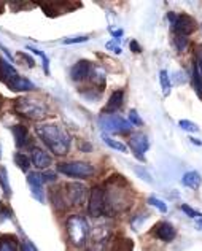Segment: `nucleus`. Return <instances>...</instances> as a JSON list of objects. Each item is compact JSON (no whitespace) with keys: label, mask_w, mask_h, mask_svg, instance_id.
Here are the masks:
<instances>
[{"label":"nucleus","mask_w":202,"mask_h":251,"mask_svg":"<svg viewBox=\"0 0 202 251\" xmlns=\"http://www.w3.org/2000/svg\"><path fill=\"white\" fill-rule=\"evenodd\" d=\"M35 132H37L38 138L47 145L53 154H56V156L67 154L72 138L67 132L61 127V126L53 124V123L51 124H38L35 127Z\"/></svg>","instance_id":"obj_1"},{"label":"nucleus","mask_w":202,"mask_h":251,"mask_svg":"<svg viewBox=\"0 0 202 251\" xmlns=\"http://www.w3.org/2000/svg\"><path fill=\"white\" fill-rule=\"evenodd\" d=\"M66 229H67V235H69V240L72 242V245L76 248H81L86 245L88 237H89V227H88V221L84 220L83 216L80 215L70 216L66 223Z\"/></svg>","instance_id":"obj_2"},{"label":"nucleus","mask_w":202,"mask_h":251,"mask_svg":"<svg viewBox=\"0 0 202 251\" xmlns=\"http://www.w3.org/2000/svg\"><path fill=\"white\" fill-rule=\"evenodd\" d=\"M15 111L32 121H40L48 113V108L42 102L29 97H19L15 100Z\"/></svg>","instance_id":"obj_3"},{"label":"nucleus","mask_w":202,"mask_h":251,"mask_svg":"<svg viewBox=\"0 0 202 251\" xmlns=\"http://www.w3.org/2000/svg\"><path fill=\"white\" fill-rule=\"evenodd\" d=\"M57 172L72 178H91L96 175V167L89 162L72 161L57 164Z\"/></svg>","instance_id":"obj_4"},{"label":"nucleus","mask_w":202,"mask_h":251,"mask_svg":"<svg viewBox=\"0 0 202 251\" xmlns=\"http://www.w3.org/2000/svg\"><path fill=\"white\" fill-rule=\"evenodd\" d=\"M107 208V193L102 186H93L89 193V203H88V213L93 218H99L103 215Z\"/></svg>","instance_id":"obj_5"},{"label":"nucleus","mask_w":202,"mask_h":251,"mask_svg":"<svg viewBox=\"0 0 202 251\" xmlns=\"http://www.w3.org/2000/svg\"><path fill=\"white\" fill-rule=\"evenodd\" d=\"M101 127L105 132H112V134H127L131 132V123L126 121L125 118L120 115H102L99 120Z\"/></svg>","instance_id":"obj_6"},{"label":"nucleus","mask_w":202,"mask_h":251,"mask_svg":"<svg viewBox=\"0 0 202 251\" xmlns=\"http://www.w3.org/2000/svg\"><path fill=\"white\" fill-rule=\"evenodd\" d=\"M64 197H66V202L72 207H80L81 203L86 201V186L83 183H69L64 184Z\"/></svg>","instance_id":"obj_7"},{"label":"nucleus","mask_w":202,"mask_h":251,"mask_svg":"<svg viewBox=\"0 0 202 251\" xmlns=\"http://www.w3.org/2000/svg\"><path fill=\"white\" fill-rule=\"evenodd\" d=\"M127 148H131L134 156L140 162H145V153L150 150V142L145 134H132L129 137Z\"/></svg>","instance_id":"obj_8"},{"label":"nucleus","mask_w":202,"mask_h":251,"mask_svg":"<svg viewBox=\"0 0 202 251\" xmlns=\"http://www.w3.org/2000/svg\"><path fill=\"white\" fill-rule=\"evenodd\" d=\"M196 29H198V24L190 15H178L177 21L174 24V32L181 37H188V35L194 34Z\"/></svg>","instance_id":"obj_9"},{"label":"nucleus","mask_w":202,"mask_h":251,"mask_svg":"<svg viewBox=\"0 0 202 251\" xmlns=\"http://www.w3.org/2000/svg\"><path fill=\"white\" fill-rule=\"evenodd\" d=\"M91 72H93V64L89 61H78L70 69V78L75 83H81L84 80H89Z\"/></svg>","instance_id":"obj_10"},{"label":"nucleus","mask_w":202,"mask_h":251,"mask_svg":"<svg viewBox=\"0 0 202 251\" xmlns=\"http://www.w3.org/2000/svg\"><path fill=\"white\" fill-rule=\"evenodd\" d=\"M27 184L30 188V193L32 196L35 197V199L40 202V203H45V193H43V180H42V174H29L27 175Z\"/></svg>","instance_id":"obj_11"},{"label":"nucleus","mask_w":202,"mask_h":251,"mask_svg":"<svg viewBox=\"0 0 202 251\" xmlns=\"http://www.w3.org/2000/svg\"><path fill=\"white\" fill-rule=\"evenodd\" d=\"M153 234L156 239H159L162 242H172L175 239V235H177V232H175V229L171 223H158L156 224V227L153 229Z\"/></svg>","instance_id":"obj_12"},{"label":"nucleus","mask_w":202,"mask_h":251,"mask_svg":"<svg viewBox=\"0 0 202 251\" xmlns=\"http://www.w3.org/2000/svg\"><path fill=\"white\" fill-rule=\"evenodd\" d=\"M123 103H125V91L118 89L110 96L107 105L103 107V115H115V111H118Z\"/></svg>","instance_id":"obj_13"},{"label":"nucleus","mask_w":202,"mask_h":251,"mask_svg":"<svg viewBox=\"0 0 202 251\" xmlns=\"http://www.w3.org/2000/svg\"><path fill=\"white\" fill-rule=\"evenodd\" d=\"M30 161L35 166V169H38V170L48 169L51 166V162H53L51 156L47 153V151H43L42 148H34V150H32Z\"/></svg>","instance_id":"obj_14"},{"label":"nucleus","mask_w":202,"mask_h":251,"mask_svg":"<svg viewBox=\"0 0 202 251\" xmlns=\"http://www.w3.org/2000/svg\"><path fill=\"white\" fill-rule=\"evenodd\" d=\"M11 134L15 137L16 148H24L25 145L29 143V132H27V127H25V126H23V124L11 126Z\"/></svg>","instance_id":"obj_15"},{"label":"nucleus","mask_w":202,"mask_h":251,"mask_svg":"<svg viewBox=\"0 0 202 251\" xmlns=\"http://www.w3.org/2000/svg\"><path fill=\"white\" fill-rule=\"evenodd\" d=\"M6 86H8V89L15 91V92H27V91H34L35 89L34 83H32L30 80H27V78L21 76V75L13 78V80Z\"/></svg>","instance_id":"obj_16"},{"label":"nucleus","mask_w":202,"mask_h":251,"mask_svg":"<svg viewBox=\"0 0 202 251\" xmlns=\"http://www.w3.org/2000/svg\"><path fill=\"white\" fill-rule=\"evenodd\" d=\"M19 74L16 72V69L13 67L10 62H6L3 57H0V81L8 84L13 78H16Z\"/></svg>","instance_id":"obj_17"},{"label":"nucleus","mask_w":202,"mask_h":251,"mask_svg":"<svg viewBox=\"0 0 202 251\" xmlns=\"http://www.w3.org/2000/svg\"><path fill=\"white\" fill-rule=\"evenodd\" d=\"M181 183H183V186L190 188V189H199L202 184V176L196 170L186 172L183 178H181Z\"/></svg>","instance_id":"obj_18"},{"label":"nucleus","mask_w":202,"mask_h":251,"mask_svg":"<svg viewBox=\"0 0 202 251\" xmlns=\"http://www.w3.org/2000/svg\"><path fill=\"white\" fill-rule=\"evenodd\" d=\"M89 80L93 81V84L96 86L97 92H102L105 89V72L99 67H93V72H91Z\"/></svg>","instance_id":"obj_19"},{"label":"nucleus","mask_w":202,"mask_h":251,"mask_svg":"<svg viewBox=\"0 0 202 251\" xmlns=\"http://www.w3.org/2000/svg\"><path fill=\"white\" fill-rule=\"evenodd\" d=\"M18 242L15 237H10V235H3L0 237V251H18Z\"/></svg>","instance_id":"obj_20"},{"label":"nucleus","mask_w":202,"mask_h":251,"mask_svg":"<svg viewBox=\"0 0 202 251\" xmlns=\"http://www.w3.org/2000/svg\"><path fill=\"white\" fill-rule=\"evenodd\" d=\"M159 84H161V89H162V94L164 96H169L171 94V76H169L167 70H161L159 72Z\"/></svg>","instance_id":"obj_21"},{"label":"nucleus","mask_w":202,"mask_h":251,"mask_svg":"<svg viewBox=\"0 0 202 251\" xmlns=\"http://www.w3.org/2000/svg\"><path fill=\"white\" fill-rule=\"evenodd\" d=\"M103 142H105V145L108 148H112L115 151H120V153H127L129 148L126 147L125 143H121L118 140H113L112 137H108V135H103Z\"/></svg>","instance_id":"obj_22"},{"label":"nucleus","mask_w":202,"mask_h":251,"mask_svg":"<svg viewBox=\"0 0 202 251\" xmlns=\"http://www.w3.org/2000/svg\"><path fill=\"white\" fill-rule=\"evenodd\" d=\"M0 186H2V191H3V194L6 197L11 194L10 181H8V174H6V169L3 166H0Z\"/></svg>","instance_id":"obj_23"},{"label":"nucleus","mask_w":202,"mask_h":251,"mask_svg":"<svg viewBox=\"0 0 202 251\" xmlns=\"http://www.w3.org/2000/svg\"><path fill=\"white\" fill-rule=\"evenodd\" d=\"M15 162L16 166L19 167V170L21 172H29V167H30V159L25 154L23 153H16L15 154Z\"/></svg>","instance_id":"obj_24"},{"label":"nucleus","mask_w":202,"mask_h":251,"mask_svg":"<svg viewBox=\"0 0 202 251\" xmlns=\"http://www.w3.org/2000/svg\"><path fill=\"white\" fill-rule=\"evenodd\" d=\"M194 57H196V62H194V69H196L198 75L201 78L202 83V45H198L196 50H194Z\"/></svg>","instance_id":"obj_25"},{"label":"nucleus","mask_w":202,"mask_h":251,"mask_svg":"<svg viewBox=\"0 0 202 251\" xmlns=\"http://www.w3.org/2000/svg\"><path fill=\"white\" fill-rule=\"evenodd\" d=\"M132 170L135 172V175L139 176V178H142V180L145 181V183H153V178H152V175L148 174V170H147V169L139 167V166H134Z\"/></svg>","instance_id":"obj_26"},{"label":"nucleus","mask_w":202,"mask_h":251,"mask_svg":"<svg viewBox=\"0 0 202 251\" xmlns=\"http://www.w3.org/2000/svg\"><path fill=\"white\" fill-rule=\"evenodd\" d=\"M178 126L183 130L186 132H191V134H196V132H199V126L194 124L193 121H188V120H180L178 121Z\"/></svg>","instance_id":"obj_27"},{"label":"nucleus","mask_w":202,"mask_h":251,"mask_svg":"<svg viewBox=\"0 0 202 251\" xmlns=\"http://www.w3.org/2000/svg\"><path fill=\"white\" fill-rule=\"evenodd\" d=\"M148 203H150L152 207L158 208V210L161 211V213H166V211H167V205H166V203L162 202V201H159L158 197H153V196H152V197H148Z\"/></svg>","instance_id":"obj_28"},{"label":"nucleus","mask_w":202,"mask_h":251,"mask_svg":"<svg viewBox=\"0 0 202 251\" xmlns=\"http://www.w3.org/2000/svg\"><path fill=\"white\" fill-rule=\"evenodd\" d=\"M188 46H190V42H188V37H181V35H177L175 37V48L177 51H185Z\"/></svg>","instance_id":"obj_29"},{"label":"nucleus","mask_w":202,"mask_h":251,"mask_svg":"<svg viewBox=\"0 0 202 251\" xmlns=\"http://www.w3.org/2000/svg\"><path fill=\"white\" fill-rule=\"evenodd\" d=\"M129 123H131V124H134V126H143V121H142V118L139 116V115H137V111L135 110H131V111H129Z\"/></svg>","instance_id":"obj_30"},{"label":"nucleus","mask_w":202,"mask_h":251,"mask_svg":"<svg viewBox=\"0 0 202 251\" xmlns=\"http://www.w3.org/2000/svg\"><path fill=\"white\" fill-rule=\"evenodd\" d=\"M42 180H43V183H54L57 180V175L54 174V172H51V170L43 172V174H42Z\"/></svg>","instance_id":"obj_31"},{"label":"nucleus","mask_w":202,"mask_h":251,"mask_svg":"<svg viewBox=\"0 0 202 251\" xmlns=\"http://www.w3.org/2000/svg\"><path fill=\"white\" fill-rule=\"evenodd\" d=\"M181 210L185 211V215H188L190 218H199V216H202L201 213H198L196 210L194 208H191L190 205H186V203H183V205H181Z\"/></svg>","instance_id":"obj_32"},{"label":"nucleus","mask_w":202,"mask_h":251,"mask_svg":"<svg viewBox=\"0 0 202 251\" xmlns=\"http://www.w3.org/2000/svg\"><path fill=\"white\" fill-rule=\"evenodd\" d=\"M10 216H11V210L6 207L3 202H0V218L5 220V218H10Z\"/></svg>","instance_id":"obj_33"},{"label":"nucleus","mask_w":202,"mask_h":251,"mask_svg":"<svg viewBox=\"0 0 202 251\" xmlns=\"http://www.w3.org/2000/svg\"><path fill=\"white\" fill-rule=\"evenodd\" d=\"M88 42V37H74V38H66L64 43L66 45H74V43H84Z\"/></svg>","instance_id":"obj_34"},{"label":"nucleus","mask_w":202,"mask_h":251,"mask_svg":"<svg viewBox=\"0 0 202 251\" xmlns=\"http://www.w3.org/2000/svg\"><path fill=\"white\" fill-rule=\"evenodd\" d=\"M21 251H38V250H37V247L30 240H24L23 247H21Z\"/></svg>","instance_id":"obj_35"},{"label":"nucleus","mask_w":202,"mask_h":251,"mask_svg":"<svg viewBox=\"0 0 202 251\" xmlns=\"http://www.w3.org/2000/svg\"><path fill=\"white\" fill-rule=\"evenodd\" d=\"M131 51L132 52H140L142 50H140V45H139V42L137 40H132L131 42Z\"/></svg>","instance_id":"obj_36"},{"label":"nucleus","mask_w":202,"mask_h":251,"mask_svg":"<svg viewBox=\"0 0 202 251\" xmlns=\"http://www.w3.org/2000/svg\"><path fill=\"white\" fill-rule=\"evenodd\" d=\"M80 150L84 151V153H86V151L89 153V151H93V145L91 143H80Z\"/></svg>","instance_id":"obj_37"},{"label":"nucleus","mask_w":202,"mask_h":251,"mask_svg":"<svg viewBox=\"0 0 202 251\" xmlns=\"http://www.w3.org/2000/svg\"><path fill=\"white\" fill-rule=\"evenodd\" d=\"M0 50H2V51L5 52V54H6V56H8V59H10V61H15V59H13V54H11V52H10L8 50H6V48H5V46H3L2 43H0Z\"/></svg>","instance_id":"obj_38"},{"label":"nucleus","mask_w":202,"mask_h":251,"mask_svg":"<svg viewBox=\"0 0 202 251\" xmlns=\"http://www.w3.org/2000/svg\"><path fill=\"white\" fill-rule=\"evenodd\" d=\"M194 227H196L198 230H202V216L196 218V223H194Z\"/></svg>","instance_id":"obj_39"},{"label":"nucleus","mask_w":202,"mask_h":251,"mask_svg":"<svg viewBox=\"0 0 202 251\" xmlns=\"http://www.w3.org/2000/svg\"><path fill=\"white\" fill-rule=\"evenodd\" d=\"M167 18H169V21H171L172 24H175V21H177V15H175V13H167Z\"/></svg>","instance_id":"obj_40"},{"label":"nucleus","mask_w":202,"mask_h":251,"mask_svg":"<svg viewBox=\"0 0 202 251\" xmlns=\"http://www.w3.org/2000/svg\"><path fill=\"white\" fill-rule=\"evenodd\" d=\"M24 59H25V61H27V64H29V67H34V65H35V62L34 61H32V57L30 56H27V54H21Z\"/></svg>","instance_id":"obj_41"},{"label":"nucleus","mask_w":202,"mask_h":251,"mask_svg":"<svg viewBox=\"0 0 202 251\" xmlns=\"http://www.w3.org/2000/svg\"><path fill=\"white\" fill-rule=\"evenodd\" d=\"M112 35H113V37H116V38H120V37L123 35V30H121V29H120V30H115Z\"/></svg>","instance_id":"obj_42"}]
</instances>
